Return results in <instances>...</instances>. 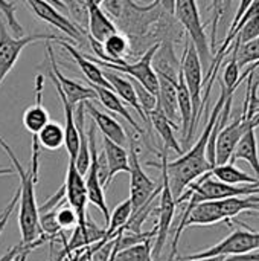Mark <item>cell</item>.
<instances>
[{
	"mask_svg": "<svg viewBox=\"0 0 259 261\" xmlns=\"http://www.w3.org/2000/svg\"><path fill=\"white\" fill-rule=\"evenodd\" d=\"M220 86H221L220 98H218V101H217V104H215L198 141L191 147V150L180 154L179 159L166 162L168 182H169L171 193L176 199H179L194 180H197L200 176H203L205 173H208L212 168V165L206 156V148H208L211 133L214 130V125H215V122H217V119H218V116L224 107L226 98H227V90L221 81H220Z\"/></svg>",
	"mask_w": 259,
	"mask_h": 261,
	"instance_id": "1",
	"label": "cell"
},
{
	"mask_svg": "<svg viewBox=\"0 0 259 261\" xmlns=\"http://www.w3.org/2000/svg\"><path fill=\"white\" fill-rule=\"evenodd\" d=\"M0 147L9 158L14 173L20 179L18 187V228L21 234V245L29 248H37L44 242V237L41 234L40 228V211L35 199V184L37 180L32 176L31 167L24 168L18 158L14 154L12 148L8 145V142L0 136Z\"/></svg>",
	"mask_w": 259,
	"mask_h": 261,
	"instance_id": "2",
	"label": "cell"
},
{
	"mask_svg": "<svg viewBox=\"0 0 259 261\" xmlns=\"http://www.w3.org/2000/svg\"><path fill=\"white\" fill-rule=\"evenodd\" d=\"M160 158V164L157 162H151L147 161L148 167H154L160 170V193H159V206L156 208L157 211V225H156V237H154V245L151 248V254L153 258H159L162 254V249L168 240L169 236V229L174 220V214H176V197L171 193L169 188V182H168V174H166V162H168V151H162V153H156Z\"/></svg>",
	"mask_w": 259,
	"mask_h": 261,
	"instance_id": "3",
	"label": "cell"
},
{
	"mask_svg": "<svg viewBox=\"0 0 259 261\" xmlns=\"http://www.w3.org/2000/svg\"><path fill=\"white\" fill-rule=\"evenodd\" d=\"M172 15L176 21L185 29L191 43L195 46L202 60V66H208L209 69L212 63V49L209 44V37L205 31L206 24H203L200 17L197 0H176Z\"/></svg>",
	"mask_w": 259,
	"mask_h": 261,
	"instance_id": "4",
	"label": "cell"
},
{
	"mask_svg": "<svg viewBox=\"0 0 259 261\" xmlns=\"http://www.w3.org/2000/svg\"><path fill=\"white\" fill-rule=\"evenodd\" d=\"M180 70L183 73L185 84L189 90L191 101H192V127H191V135L194 136L195 128L198 125L200 116L203 113L205 104H203V66L202 60L198 57V52L195 46L191 43V40L186 37L185 38V50L183 57L180 61Z\"/></svg>",
	"mask_w": 259,
	"mask_h": 261,
	"instance_id": "5",
	"label": "cell"
},
{
	"mask_svg": "<svg viewBox=\"0 0 259 261\" xmlns=\"http://www.w3.org/2000/svg\"><path fill=\"white\" fill-rule=\"evenodd\" d=\"M160 43H154L153 46H150L142 57L134 61V63H127V60H118V61H102L98 58H92L89 57L92 61H95L98 66H102L108 70L113 72H119V73H127L130 78L136 80L137 83H140L148 92H151L153 95L157 96L159 93V80H157V73L153 69V58L156 50L159 49Z\"/></svg>",
	"mask_w": 259,
	"mask_h": 261,
	"instance_id": "6",
	"label": "cell"
},
{
	"mask_svg": "<svg viewBox=\"0 0 259 261\" xmlns=\"http://www.w3.org/2000/svg\"><path fill=\"white\" fill-rule=\"evenodd\" d=\"M128 162H130V202L133 213L140 210L143 205H147L151 199L157 197L160 193V184L157 185L142 168L140 159H139V150L134 144V139L130 141V153H128Z\"/></svg>",
	"mask_w": 259,
	"mask_h": 261,
	"instance_id": "7",
	"label": "cell"
},
{
	"mask_svg": "<svg viewBox=\"0 0 259 261\" xmlns=\"http://www.w3.org/2000/svg\"><path fill=\"white\" fill-rule=\"evenodd\" d=\"M256 249H259V232L252 231L246 226V229H235L229 237L223 239L215 246L205 249L202 252L179 258V260H202V258H212V257H226L227 258V257L253 252Z\"/></svg>",
	"mask_w": 259,
	"mask_h": 261,
	"instance_id": "8",
	"label": "cell"
},
{
	"mask_svg": "<svg viewBox=\"0 0 259 261\" xmlns=\"http://www.w3.org/2000/svg\"><path fill=\"white\" fill-rule=\"evenodd\" d=\"M61 38L55 34H29L21 37H12L6 24L0 18V86L6 75L15 66L23 49L37 41H60Z\"/></svg>",
	"mask_w": 259,
	"mask_h": 261,
	"instance_id": "9",
	"label": "cell"
},
{
	"mask_svg": "<svg viewBox=\"0 0 259 261\" xmlns=\"http://www.w3.org/2000/svg\"><path fill=\"white\" fill-rule=\"evenodd\" d=\"M259 127V112L255 115L247 113L244 109L241 115L235 121H232L229 125H224L215 139V165H223L231 161V156L238 144V141L243 138V135L250 128Z\"/></svg>",
	"mask_w": 259,
	"mask_h": 261,
	"instance_id": "10",
	"label": "cell"
},
{
	"mask_svg": "<svg viewBox=\"0 0 259 261\" xmlns=\"http://www.w3.org/2000/svg\"><path fill=\"white\" fill-rule=\"evenodd\" d=\"M87 136H89V148H90V165H89V170H87V173L84 176L85 188H87V199L104 216L105 226H107L108 220H110V211H108V205H107V200H105V190L102 188V185L99 182V176H98L96 125H95L93 121H92V124H90V127L87 130Z\"/></svg>",
	"mask_w": 259,
	"mask_h": 261,
	"instance_id": "11",
	"label": "cell"
},
{
	"mask_svg": "<svg viewBox=\"0 0 259 261\" xmlns=\"http://www.w3.org/2000/svg\"><path fill=\"white\" fill-rule=\"evenodd\" d=\"M23 2L29 6V9L34 12L37 18L60 29L67 37V40H75V43L82 41V37L85 34L82 28L76 24L73 20H70L67 15L61 14L58 8H55L46 0H23Z\"/></svg>",
	"mask_w": 259,
	"mask_h": 261,
	"instance_id": "12",
	"label": "cell"
},
{
	"mask_svg": "<svg viewBox=\"0 0 259 261\" xmlns=\"http://www.w3.org/2000/svg\"><path fill=\"white\" fill-rule=\"evenodd\" d=\"M64 196L69 202V206L75 211L78 217V228H85L87 223V188L84 176L76 170L75 161L69 159L66 182H64Z\"/></svg>",
	"mask_w": 259,
	"mask_h": 261,
	"instance_id": "13",
	"label": "cell"
},
{
	"mask_svg": "<svg viewBox=\"0 0 259 261\" xmlns=\"http://www.w3.org/2000/svg\"><path fill=\"white\" fill-rule=\"evenodd\" d=\"M46 52H47V58H49V64H50V70H49L50 80L53 84L60 86V89L63 90V93L66 95V98L69 99V102L72 106H78L79 102L96 99V92L92 86H84V84H81L75 80H70L61 73L58 64H56L53 47L49 41H46Z\"/></svg>",
	"mask_w": 259,
	"mask_h": 261,
	"instance_id": "14",
	"label": "cell"
},
{
	"mask_svg": "<svg viewBox=\"0 0 259 261\" xmlns=\"http://www.w3.org/2000/svg\"><path fill=\"white\" fill-rule=\"evenodd\" d=\"M43 90H44V75L37 73L35 76V102L27 107L23 113V125L24 128L37 135L50 119L46 107L43 106Z\"/></svg>",
	"mask_w": 259,
	"mask_h": 261,
	"instance_id": "15",
	"label": "cell"
},
{
	"mask_svg": "<svg viewBox=\"0 0 259 261\" xmlns=\"http://www.w3.org/2000/svg\"><path fill=\"white\" fill-rule=\"evenodd\" d=\"M84 109H85V113L95 122L96 128H99V132L102 133L104 138L125 147V144L128 141L127 133H125L124 127L113 116H110L108 113H105V112L99 110L98 107H95L92 104V101H84Z\"/></svg>",
	"mask_w": 259,
	"mask_h": 261,
	"instance_id": "16",
	"label": "cell"
},
{
	"mask_svg": "<svg viewBox=\"0 0 259 261\" xmlns=\"http://www.w3.org/2000/svg\"><path fill=\"white\" fill-rule=\"evenodd\" d=\"M63 49H66L70 57L73 58V61L78 64V67L81 69V72L84 73V76L87 78V81L90 83V86H102V87H107V89H111L110 83L105 80L104 76V70L99 69V66L92 61L87 55H84L82 52H79L72 43H69L67 40H60L56 41Z\"/></svg>",
	"mask_w": 259,
	"mask_h": 261,
	"instance_id": "17",
	"label": "cell"
},
{
	"mask_svg": "<svg viewBox=\"0 0 259 261\" xmlns=\"http://www.w3.org/2000/svg\"><path fill=\"white\" fill-rule=\"evenodd\" d=\"M159 80V93H157V107L165 113V116L179 125L180 113L177 106V81L169 80L163 75H157Z\"/></svg>",
	"mask_w": 259,
	"mask_h": 261,
	"instance_id": "18",
	"label": "cell"
},
{
	"mask_svg": "<svg viewBox=\"0 0 259 261\" xmlns=\"http://www.w3.org/2000/svg\"><path fill=\"white\" fill-rule=\"evenodd\" d=\"M148 121L153 125V128L157 132V135L162 138L165 151L174 150L177 154H183V148L180 147V144H179V141H177V138L174 135V130H179V125L171 122L157 106H156L154 110H151L148 113Z\"/></svg>",
	"mask_w": 259,
	"mask_h": 261,
	"instance_id": "19",
	"label": "cell"
},
{
	"mask_svg": "<svg viewBox=\"0 0 259 261\" xmlns=\"http://www.w3.org/2000/svg\"><path fill=\"white\" fill-rule=\"evenodd\" d=\"M104 76H105V80L110 83L111 90H113L124 102H127L128 106H131V107L137 112V115L140 116V119H142L145 124H150L147 115L142 112V109H140V106H139L137 95H136V90H134V86H133L131 80H130V78H125V76H121V75H118V73L113 72V70H104Z\"/></svg>",
	"mask_w": 259,
	"mask_h": 261,
	"instance_id": "20",
	"label": "cell"
},
{
	"mask_svg": "<svg viewBox=\"0 0 259 261\" xmlns=\"http://www.w3.org/2000/svg\"><path fill=\"white\" fill-rule=\"evenodd\" d=\"M102 151H104L107 167H108V179H107V187H108L116 174L130 173L128 153H127L125 147H122L104 136H102Z\"/></svg>",
	"mask_w": 259,
	"mask_h": 261,
	"instance_id": "21",
	"label": "cell"
},
{
	"mask_svg": "<svg viewBox=\"0 0 259 261\" xmlns=\"http://www.w3.org/2000/svg\"><path fill=\"white\" fill-rule=\"evenodd\" d=\"M237 161H246L252 170L255 171L256 177L259 180V151H258V139H256V128H250L247 130L243 138L238 141L231 161L232 164H235Z\"/></svg>",
	"mask_w": 259,
	"mask_h": 261,
	"instance_id": "22",
	"label": "cell"
},
{
	"mask_svg": "<svg viewBox=\"0 0 259 261\" xmlns=\"http://www.w3.org/2000/svg\"><path fill=\"white\" fill-rule=\"evenodd\" d=\"M93 89H95V92H96V99L107 109V110H110V112H113V113H118L119 116H122L139 135H145V132H143V128L134 121V118L131 116V113L128 112V109L125 107V104H124V101L111 90V89H107V87H102V86H92Z\"/></svg>",
	"mask_w": 259,
	"mask_h": 261,
	"instance_id": "23",
	"label": "cell"
},
{
	"mask_svg": "<svg viewBox=\"0 0 259 261\" xmlns=\"http://www.w3.org/2000/svg\"><path fill=\"white\" fill-rule=\"evenodd\" d=\"M209 173L220 182H224L227 185H253L258 177L256 176H250L247 173H244L243 170H240L238 167H235V164L227 162L223 165H214Z\"/></svg>",
	"mask_w": 259,
	"mask_h": 261,
	"instance_id": "24",
	"label": "cell"
},
{
	"mask_svg": "<svg viewBox=\"0 0 259 261\" xmlns=\"http://www.w3.org/2000/svg\"><path fill=\"white\" fill-rule=\"evenodd\" d=\"M101 44H102V49H104L102 61L125 60L130 49H131V43L128 40V37L125 34L119 32V31H116V32L110 34L108 37H105V40Z\"/></svg>",
	"mask_w": 259,
	"mask_h": 261,
	"instance_id": "25",
	"label": "cell"
},
{
	"mask_svg": "<svg viewBox=\"0 0 259 261\" xmlns=\"http://www.w3.org/2000/svg\"><path fill=\"white\" fill-rule=\"evenodd\" d=\"M37 139L38 144L50 151L60 150L64 145V128L55 122V121H49L38 133H37Z\"/></svg>",
	"mask_w": 259,
	"mask_h": 261,
	"instance_id": "26",
	"label": "cell"
},
{
	"mask_svg": "<svg viewBox=\"0 0 259 261\" xmlns=\"http://www.w3.org/2000/svg\"><path fill=\"white\" fill-rule=\"evenodd\" d=\"M131 213H133V208H131L130 199L121 202V203L113 210V213H111V216H110L108 225H107V228H105V236H104V239H105V240H110V239L116 237L119 232H122V228L127 225V222H128Z\"/></svg>",
	"mask_w": 259,
	"mask_h": 261,
	"instance_id": "27",
	"label": "cell"
},
{
	"mask_svg": "<svg viewBox=\"0 0 259 261\" xmlns=\"http://www.w3.org/2000/svg\"><path fill=\"white\" fill-rule=\"evenodd\" d=\"M151 242L153 240H147V242L128 246L116 252V255L111 261H154L153 254H151Z\"/></svg>",
	"mask_w": 259,
	"mask_h": 261,
	"instance_id": "28",
	"label": "cell"
},
{
	"mask_svg": "<svg viewBox=\"0 0 259 261\" xmlns=\"http://www.w3.org/2000/svg\"><path fill=\"white\" fill-rule=\"evenodd\" d=\"M237 60H238L240 67L259 63V35L249 43L240 44L238 52H237Z\"/></svg>",
	"mask_w": 259,
	"mask_h": 261,
	"instance_id": "29",
	"label": "cell"
},
{
	"mask_svg": "<svg viewBox=\"0 0 259 261\" xmlns=\"http://www.w3.org/2000/svg\"><path fill=\"white\" fill-rule=\"evenodd\" d=\"M259 35V15H253L249 20H246L241 28L238 29L237 35L234 40H237L240 44L249 43L252 40H255Z\"/></svg>",
	"mask_w": 259,
	"mask_h": 261,
	"instance_id": "30",
	"label": "cell"
},
{
	"mask_svg": "<svg viewBox=\"0 0 259 261\" xmlns=\"http://www.w3.org/2000/svg\"><path fill=\"white\" fill-rule=\"evenodd\" d=\"M131 80V83H133V86H134V90H136V95H137V101H139V106H140V109H142V112L147 115V118H148V113L151 112V110H154L156 109V106H157V96L156 95H153L151 92H148L140 83H137L136 80H133V78H130Z\"/></svg>",
	"mask_w": 259,
	"mask_h": 261,
	"instance_id": "31",
	"label": "cell"
},
{
	"mask_svg": "<svg viewBox=\"0 0 259 261\" xmlns=\"http://www.w3.org/2000/svg\"><path fill=\"white\" fill-rule=\"evenodd\" d=\"M0 12L5 17L8 26L12 29L15 37H21L23 35V28L20 26L18 20L15 18V5L8 2V0H0Z\"/></svg>",
	"mask_w": 259,
	"mask_h": 261,
	"instance_id": "32",
	"label": "cell"
},
{
	"mask_svg": "<svg viewBox=\"0 0 259 261\" xmlns=\"http://www.w3.org/2000/svg\"><path fill=\"white\" fill-rule=\"evenodd\" d=\"M55 220L60 229H72L78 226V217L70 206H58L55 210Z\"/></svg>",
	"mask_w": 259,
	"mask_h": 261,
	"instance_id": "33",
	"label": "cell"
},
{
	"mask_svg": "<svg viewBox=\"0 0 259 261\" xmlns=\"http://www.w3.org/2000/svg\"><path fill=\"white\" fill-rule=\"evenodd\" d=\"M229 3H231V0H218V2H217V6L214 8V18H212V35H211V38H212V44H211V49H212V52H214V47H215L217 24H218V21H220V18H221V15H223V12H224V8H226V6L229 8Z\"/></svg>",
	"mask_w": 259,
	"mask_h": 261,
	"instance_id": "34",
	"label": "cell"
},
{
	"mask_svg": "<svg viewBox=\"0 0 259 261\" xmlns=\"http://www.w3.org/2000/svg\"><path fill=\"white\" fill-rule=\"evenodd\" d=\"M18 197H20V193H18V190H17L15 194H14V197H12V200H11V202L8 203V206L0 213V237H2V232H3V229H5V226H6V223H8L9 217H11V214L14 213L15 206L18 205Z\"/></svg>",
	"mask_w": 259,
	"mask_h": 261,
	"instance_id": "35",
	"label": "cell"
},
{
	"mask_svg": "<svg viewBox=\"0 0 259 261\" xmlns=\"http://www.w3.org/2000/svg\"><path fill=\"white\" fill-rule=\"evenodd\" d=\"M253 3V0H240V5H238V9H237V12H235V17H234V20H232V24H231V29L229 31H232L234 28H235V24L240 21V18L246 14V11L249 9V6Z\"/></svg>",
	"mask_w": 259,
	"mask_h": 261,
	"instance_id": "36",
	"label": "cell"
},
{
	"mask_svg": "<svg viewBox=\"0 0 259 261\" xmlns=\"http://www.w3.org/2000/svg\"><path fill=\"white\" fill-rule=\"evenodd\" d=\"M27 248H29V246H23V245L20 243V245H17V246L8 249V252L3 254V255L0 257V261H14V258H15L18 254H21V252H23L24 249H27ZM29 249H34V248H29Z\"/></svg>",
	"mask_w": 259,
	"mask_h": 261,
	"instance_id": "37",
	"label": "cell"
},
{
	"mask_svg": "<svg viewBox=\"0 0 259 261\" xmlns=\"http://www.w3.org/2000/svg\"><path fill=\"white\" fill-rule=\"evenodd\" d=\"M226 261H259V249L253 252H247L243 255H235V257H227Z\"/></svg>",
	"mask_w": 259,
	"mask_h": 261,
	"instance_id": "38",
	"label": "cell"
},
{
	"mask_svg": "<svg viewBox=\"0 0 259 261\" xmlns=\"http://www.w3.org/2000/svg\"><path fill=\"white\" fill-rule=\"evenodd\" d=\"M46 2H49L50 5H53L55 8H58L60 11H63V12H67V9H66V5L61 2V0H46Z\"/></svg>",
	"mask_w": 259,
	"mask_h": 261,
	"instance_id": "39",
	"label": "cell"
},
{
	"mask_svg": "<svg viewBox=\"0 0 259 261\" xmlns=\"http://www.w3.org/2000/svg\"><path fill=\"white\" fill-rule=\"evenodd\" d=\"M31 251H32V249H29V248H27V249H24V251H23L21 254H18V255H17L15 258H14V261H24V260H26V257H27V254H29Z\"/></svg>",
	"mask_w": 259,
	"mask_h": 261,
	"instance_id": "40",
	"label": "cell"
},
{
	"mask_svg": "<svg viewBox=\"0 0 259 261\" xmlns=\"http://www.w3.org/2000/svg\"><path fill=\"white\" fill-rule=\"evenodd\" d=\"M12 174H15L14 173V168H0V177H3V176H12Z\"/></svg>",
	"mask_w": 259,
	"mask_h": 261,
	"instance_id": "41",
	"label": "cell"
},
{
	"mask_svg": "<svg viewBox=\"0 0 259 261\" xmlns=\"http://www.w3.org/2000/svg\"><path fill=\"white\" fill-rule=\"evenodd\" d=\"M188 261H226V257H212V258H202V260H188Z\"/></svg>",
	"mask_w": 259,
	"mask_h": 261,
	"instance_id": "42",
	"label": "cell"
},
{
	"mask_svg": "<svg viewBox=\"0 0 259 261\" xmlns=\"http://www.w3.org/2000/svg\"><path fill=\"white\" fill-rule=\"evenodd\" d=\"M252 187H253V188H259V180H256V182H255V184H253Z\"/></svg>",
	"mask_w": 259,
	"mask_h": 261,
	"instance_id": "43",
	"label": "cell"
},
{
	"mask_svg": "<svg viewBox=\"0 0 259 261\" xmlns=\"http://www.w3.org/2000/svg\"><path fill=\"white\" fill-rule=\"evenodd\" d=\"M217 2H218V0H214V2H212V9H214V8L217 6Z\"/></svg>",
	"mask_w": 259,
	"mask_h": 261,
	"instance_id": "44",
	"label": "cell"
},
{
	"mask_svg": "<svg viewBox=\"0 0 259 261\" xmlns=\"http://www.w3.org/2000/svg\"><path fill=\"white\" fill-rule=\"evenodd\" d=\"M134 2H136V3H139V5H140V2H145V0H134ZM148 2H154V0H148Z\"/></svg>",
	"mask_w": 259,
	"mask_h": 261,
	"instance_id": "45",
	"label": "cell"
}]
</instances>
